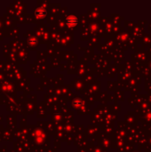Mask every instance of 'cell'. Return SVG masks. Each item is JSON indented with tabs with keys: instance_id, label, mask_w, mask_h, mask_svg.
Wrapping results in <instances>:
<instances>
[{
	"instance_id": "1",
	"label": "cell",
	"mask_w": 151,
	"mask_h": 152,
	"mask_svg": "<svg viewBox=\"0 0 151 152\" xmlns=\"http://www.w3.org/2000/svg\"><path fill=\"white\" fill-rule=\"evenodd\" d=\"M66 22H67V24L69 26H71V27H72V26H75V25L77 24L78 19H77V18H76V17L70 16V17H69L67 18Z\"/></svg>"
},
{
	"instance_id": "2",
	"label": "cell",
	"mask_w": 151,
	"mask_h": 152,
	"mask_svg": "<svg viewBox=\"0 0 151 152\" xmlns=\"http://www.w3.org/2000/svg\"><path fill=\"white\" fill-rule=\"evenodd\" d=\"M36 15L38 17H42L45 15V11L42 9H39L38 11H36Z\"/></svg>"
}]
</instances>
